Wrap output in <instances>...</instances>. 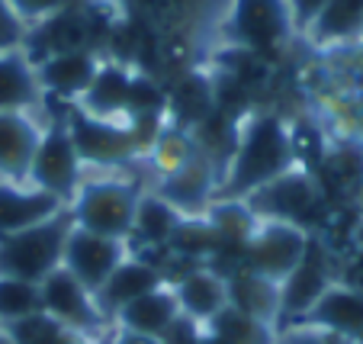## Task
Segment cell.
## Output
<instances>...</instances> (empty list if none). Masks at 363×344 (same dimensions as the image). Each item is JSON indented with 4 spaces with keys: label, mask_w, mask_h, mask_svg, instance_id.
Masks as SVG:
<instances>
[{
    "label": "cell",
    "mask_w": 363,
    "mask_h": 344,
    "mask_svg": "<svg viewBox=\"0 0 363 344\" xmlns=\"http://www.w3.org/2000/svg\"><path fill=\"white\" fill-rule=\"evenodd\" d=\"M129 71L119 65H106L96 71L94 84L87 87L84 100V113L100 119H113L116 113H125V94H129Z\"/></svg>",
    "instance_id": "cell-22"
},
{
    "label": "cell",
    "mask_w": 363,
    "mask_h": 344,
    "mask_svg": "<svg viewBox=\"0 0 363 344\" xmlns=\"http://www.w3.org/2000/svg\"><path fill=\"white\" fill-rule=\"evenodd\" d=\"M289 4V13H293V26L308 29V23L318 16V10L328 4V0H286Z\"/></svg>",
    "instance_id": "cell-33"
},
{
    "label": "cell",
    "mask_w": 363,
    "mask_h": 344,
    "mask_svg": "<svg viewBox=\"0 0 363 344\" xmlns=\"http://www.w3.org/2000/svg\"><path fill=\"white\" fill-rule=\"evenodd\" d=\"M171 289L180 306V316L193 318V322H209L216 312H222L228 306L225 280L219 274H213L209 267H196L190 274H184Z\"/></svg>",
    "instance_id": "cell-18"
},
{
    "label": "cell",
    "mask_w": 363,
    "mask_h": 344,
    "mask_svg": "<svg viewBox=\"0 0 363 344\" xmlns=\"http://www.w3.org/2000/svg\"><path fill=\"white\" fill-rule=\"evenodd\" d=\"M158 287H164V277H161V270L155 264L142 261V257H132V261L123 257V264L110 274V280L96 289L94 299H96V309L119 312L125 303H132V299L145 296V293H151Z\"/></svg>",
    "instance_id": "cell-17"
},
{
    "label": "cell",
    "mask_w": 363,
    "mask_h": 344,
    "mask_svg": "<svg viewBox=\"0 0 363 344\" xmlns=\"http://www.w3.org/2000/svg\"><path fill=\"white\" fill-rule=\"evenodd\" d=\"M123 241L106 238V235H94L84 228L71 226L68 241H65V255H62V267L71 277L81 280L84 289L96 293L103 283L110 280V274L123 264Z\"/></svg>",
    "instance_id": "cell-9"
},
{
    "label": "cell",
    "mask_w": 363,
    "mask_h": 344,
    "mask_svg": "<svg viewBox=\"0 0 363 344\" xmlns=\"http://www.w3.org/2000/svg\"><path fill=\"white\" fill-rule=\"evenodd\" d=\"M71 135V145H74L81 165H123V161H132V155H138L135 142H132L129 126H116L113 119H100L84 113L81 106H74L65 123Z\"/></svg>",
    "instance_id": "cell-6"
},
{
    "label": "cell",
    "mask_w": 363,
    "mask_h": 344,
    "mask_svg": "<svg viewBox=\"0 0 363 344\" xmlns=\"http://www.w3.org/2000/svg\"><path fill=\"white\" fill-rule=\"evenodd\" d=\"M306 325L341 335L347 341H363V293L347 283H331L306 316Z\"/></svg>",
    "instance_id": "cell-15"
},
{
    "label": "cell",
    "mask_w": 363,
    "mask_h": 344,
    "mask_svg": "<svg viewBox=\"0 0 363 344\" xmlns=\"http://www.w3.org/2000/svg\"><path fill=\"white\" fill-rule=\"evenodd\" d=\"M213 161L203 155H190L184 165L167 171L164 187H161V200L171 203L174 209L184 213H199L206 203L213 200Z\"/></svg>",
    "instance_id": "cell-16"
},
{
    "label": "cell",
    "mask_w": 363,
    "mask_h": 344,
    "mask_svg": "<svg viewBox=\"0 0 363 344\" xmlns=\"http://www.w3.org/2000/svg\"><path fill=\"white\" fill-rule=\"evenodd\" d=\"M39 142L42 129L29 113H0V180L23 184Z\"/></svg>",
    "instance_id": "cell-14"
},
{
    "label": "cell",
    "mask_w": 363,
    "mask_h": 344,
    "mask_svg": "<svg viewBox=\"0 0 363 344\" xmlns=\"http://www.w3.org/2000/svg\"><path fill=\"white\" fill-rule=\"evenodd\" d=\"M39 104L35 71L20 52H0V113H26Z\"/></svg>",
    "instance_id": "cell-21"
},
{
    "label": "cell",
    "mask_w": 363,
    "mask_h": 344,
    "mask_svg": "<svg viewBox=\"0 0 363 344\" xmlns=\"http://www.w3.org/2000/svg\"><path fill=\"white\" fill-rule=\"evenodd\" d=\"M23 42V23L10 10L7 0H0V52H13Z\"/></svg>",
    "instance_id": "cell-31"
},
{
    "label": "cell",
    "mask_w": 363,
    "mask_h": 344,
    "mask_svg": "<svg viewBox=\"0 0 363 344\" xmlns=\"http://www.w3.org/2000/svg\"><path fill=\"white\" fill-rule=\"evenodd\" d=\"M245 203L257 216V222H289L299 228L308 226L318 209L325 206L318 184L308 177V171H299V167H289L277 180L254 190L251 196H245Z\"/></svg>",
    "instance_id": "cell-4"
},
{
    "label": "cell",
    "mask_w": 363,
    "mask_h": 344,
    "mask_svg": "<svg viewBox=\"0 0 363 344\" xmlns=\"http://www.w3.org/2000/svg\"><path fill=\"white\" fill-rule=\"evenodd\" d=\"M293 138L289 129L277 116H254L241 129L232 155L228 171L222 177V200H245L264 184L277 180L293 167Z\"/></svg>",
    "instance_id": "cell-1"
},
{
    "label": "cell",
    "mask_w": 363,
    "mask_h": 344,
    "mask_svg": "<svg viewBox=\"0 0 363 344\" xmlns=\"http://www.w3.org/2000/svg\"><path fill=\"white\" fill-rule=\"evenodd\" d=\"M293 29V13L286 0H235L228 16V35L247 52H270Z\"/></svg>",
    "instance_id": "cell-7"
},
{
    "label": "cell",
    "mask_w": 363,
    "mask_h": 344,
    "mask_svg": "<svg viewBox=\"0 0 363 344\" xmlns=\"http://www.w3.org/2000/svg\"><path fill=\"white\" fill-rule=\"evenodd\" d=\"M180 219L184 216L164 203L161 196H138V206H135V226H132V235L151 245V248H167L171 245V235L177 232Z\"/></svg>",
    "instance_id": "cell-23"
},
{
    "label": "cell",
    "mask_w": 363,
    "mask_h": 344,
    "mask_svg": "<svg viewBox=\"0 0 363 344\" xmlns=\"http://www.w3.org/2000/svg\"><path fill=\"white\" fill-rule=\"evenodd\" d=\"M135 206L138 193L125 180H94L81 184V190L71 200V222L84 232L106 235V238L123 241L132 235L135 226Z\"/></svg>",
    "instance_id": "cell-3"
},
{
    "label": "cell",
    "mask_w": 363,
    "mask_h": 344,
    "mask_svg": "<svg viewBox=\"0 0 363 344\" xmlns=\"http://www.w3.org/2000/svg\"><path fill=\"white\" fill-rule=\"evenodd\" d=\"M26 180L35 190H45L48 196H55L62 203L74 200V193L81 190V158H77L65 126H52L42 132V142L35 148Z\"/></svg>",
    "instance_id": "cell-5"
},
{
    "label": "cell",
    "mask_w": 363,
    "mask_h": 344,
    "mask_svg": "<svg viewBox=\"0 0 363 344\" xmlns=\"http://www.w3.org/2000/svg\"><path fill=\"white\" fill-rule=\"evenodd\" d=\"M308 245V235L289 222H257V232L251 235L245 248L247 270L280 283L296 264L302 261Z\"/></svg>",
    "instance_id": "cell-8"
},
{
    "label": "cell",
    "mask_w": 363,
    "mask_h": 344,
    "mask_svg": "<svg viewBox=\"0 0 363 344\" xmlns=\"http://www.w3.org/2000/svg\"><path fill=\"white\" fill-rule=\"evenodd\" d=\"M42 312L52 316L68 331H94L100 325V309L90 289L81 287L77 277H71L65 267H55L48 277L39 280Z\"/></svg>",
    "instance_id": "cell-10"
},
{
    "label": "cell",
    "mask_w": 363,
    "mask_h": 344,
    "mask_svg": "<svg viewBox=\"0 0 363 344\" xmlns=\"http://www.w3.org/2000/svg\"><path fill=\"white\" fill-rule=\"evenodd\" d=\"M116 316H119L123 331H129V335L161 338L171 328L174 318L180 316V306H177V299H174V289L158 287V289H151V293H145V296L125 303Z\"/></svg>",
    "instance_id": "cell-19"
},
{
    "label": "cell",
    "mask_w": 363,
    "mask_h": 344,
    "mask_svg": "<svg viewBox=\"0 0 363 344\" xmlns=\"http://www.w3.org/2000/svg\"><path fill=\"white\" fill-rule=\"evenodd\" d=\"M228 306L238 312L257 318V322H274L280 316V283L267 280V277L254 274V270H241V274L228 277Z\"/></svg>",
    "instance_id": "cell-20"
},
{
    "label": "cell",
    "mask_w": 363,
    "mask_h": 344,
    "mask_svg": "<svg viewBox=\"0 0 363 344\" xmlns=\"http://www.w3.org/2000/svg\"><path fill=\"white\" fill-rule=\"evenodd\" d=\"M171 255L186 257V261H203L219 251V235L209 226V219H180L177 232L171 235Z\"/></svg>",
    "instance_id": "cell-26"
},
{
    "label": "cell",
    "mask_w": 363,
    "mask_h": 344,
    "mask_svg": "<svg viewBox=\"0 0 363 344\" xmlns=\"http://www.w3.org/2000/svg\"><path fill=\"white\" fill-rule=\"evenodd\" d=\"M0 344H16V341H13V338H10L4 328H0Z\"/></svg>",
    "instance_id": "cell-36"
},
{
    "label": "cell",
    "mask_w": 363,
    "mask_h": 344,
    "mask_svg": "<svg viewBox=\"0 0 363 344\" xmlns=\"http://www.w3.org/2000/svg\"><path fill=\"white\" fill-rule=\"evenodd\" d=\"M35 312H42L39 283L0 274V325H13L20 318L35 316Z\"/></svg>",
    "instance_id": "cell-27"
},
{
    "label": "cell",
    "mask_w": 363,
    "mask_h": 344,
    "mask_svg": "<svg viewBox=\"0 0 363 344\" xmlns=\"http://www.w3.org/2000/svg\"><path fill=\"white\" fill-rule=\"evenodd\" d=\"M71 226H74L71 216L62 209L55 219L4 238L0 241V274L39 283L42 277H48L55 267H62L65 241H68Z\"/></svg>",
    "instance_id": "cell-2"
},
{
    "label": "cell",
    "mask_w": 363,
    "mask_h": 344,
    "mask_svg": "<svg viewBox=\"0 0 363 344\" xmlns=\"http://www.w3.org/2000/svg\"><path fill=\"white\" fill-rule=\"evenodd\" d=\"M96 65L90 48H74V52H58L48 55L45 62L35 65V81L39 87H45V94L62 96V100H81L87 94V87L94 84Z\"/></svg>",
    "instance_id": "cell-13"
},
{
    "label": "cell",
    "mask_w": 363,
    "mask_h": 344,
    "mask_svg": "<svg viewBox=\"0 0 363 344\" xmlns=\"http://www.w3.org/2000/svg\"><path fill=\"white\" fill-rule=\"evenodd\" d=\"M161 344H199V331H196V322L186 316H177L171 322V328L158 338Z\"/></svg>",
    "instance_id": "cell-32"
},
{
    "label": "cell",
    "mask_w": 363,
    "mask_h": 344,
    "mask_svg": "<svg viewBox=\"0 0 363 344\" xmlns=\"http://www.w3.org/2000/svg\"><path fill=\"white\" fill-rule=\"evenodd\" d=\"M10 10L16 13V20H48L55 16L58 10H65V0H7Z\"/></svg>",
    "instance_id": "cell-29"
},
{
    "label": "cell",
    "mask_w": 363,
    "mask_h": 344,
    "mask_svg": "<svg viewBox=\"0 0 363 344\" xmlns=\"http://www.w3.org/2000/svg\"><path fill=\"white\" fill-rule=\"evenodd\" d=\"M206 331L225 344H274V331H270L267 322H257V318L238 312L235 306H225L222 312H216L206 322Z\"/></svg>",
    "instance_id": "cell-25"
},
{
    "label": "cell",
    "mask_w": 363,
    "mask_h": 344,
    "mask_svg": "<svg viewBox=\"0 0 363 344\" xmlns=\"http://www.w3.org/2000/svg\"><path fill=\"white\" fill-rule=\"evenodd\" d=\"M274 344H354L341 335H331V331L318 328V325H302V328L286 331L283 338H277Z\"/></svg>",
    "instance_id": "cell-30"
},
{
    "label": "cell",
    "mask_w": 363,
    "mask_h": 344,
    "mask_svg": "<svg viewBox=\"0 0 363 344\" xmlns=\"http://www.w3.org/2000/svg\"><path fill=\"white\" fill-rule=\"evenodd\" d=\"M62 209V200L48 196L45 190H35L33 184L23 187L13 180H0V241L55 219Z\"/></svg>",
    "instance_id": "cell-12"
},
{
    "label": "cell",
    "mask_w": 363,
    "mask_h": 344,
    "mask_svg": "<svg viewBox=\"0 0 363 344\" xmlns=\"http://www.w3.org/2000/svg\"><path fill=\"white\" fill-rule=\"evenodd\" d=\"M199 344H225V341H219L216 335H209V331H206V335H199Z\"/></svg>",
    "instance_id": "cell-35"
},
{
    "label": "cell",
    "mask_w": 363,
    "mask_h": 344,
    "mask_svg": "<svg viewBox=\"0 0 363 344\" xmlns=\"http://www.w3.org/2000/svg\"><path fill=\"white\" fill-rule=\"evenodd\" d=\"M331 287L328 274V251L322 241L308 238L302 261L280 280V316L283 318H306L308 309L322 299V293Z\"/></svg>",
    "instance_id": "cell-11"
},
{
    "label": "cell",
    "mask_w": 363,
    "mask_h": 344,
    "mask_svg": "<svg viewBox=\"0 0 363 344\" xmlns=\"http://www.w3.org/2000/svg\"><path fill=\"white\" fill-rule=\"evenodd\" d=\"M116 344H161V341L158 338H142V335H129V331H123Z\"/></svg>",
    "instance_id": "cell-34"
},
{
    "label": "cell",
    "mask_w": 363,
    "mask_h": 344,
    "mask_svg": "<svg viewBox=\"0 0 363 344\" xmlns=\"http://www.w3.org/2000/svg\"><path fill=\"white\" fill-rule=\"evenodd\" d=\"M167 90L145 74L129 77V94H125V113L129 116H164Z\"/></svg>",
    "instance_id": "cell-28"
},
{
    "label": "cell",
    "mask_w": 363,
    "mask_h": 344,
    "mask_svg": "<svg viewBox=\"0 0 363 344\" xmlns=\"http://www.w3.org/2000/svg\"><path fill=\"white\" fill-rule=\"evenodd\" d=\"M308 33L318 42H341L363 33V0H328L308 23Z\"/></svg>",
    "instance_id": "cell-24"
},
{
    "label": "cell",
    "mask_w": 363,
    "mask_h": 344,
    "mask_svg": "<svg viewBox=\"0 0 363 344\" xmlns=\"http://www.w3.org/2000/svg\"><path fill=\"white\" fill-rule=\"evenodd\" d=\"M360 193H363V187H360Z\"/></svg>",
    "instance_id": "cell-37"
}]
</instances>
